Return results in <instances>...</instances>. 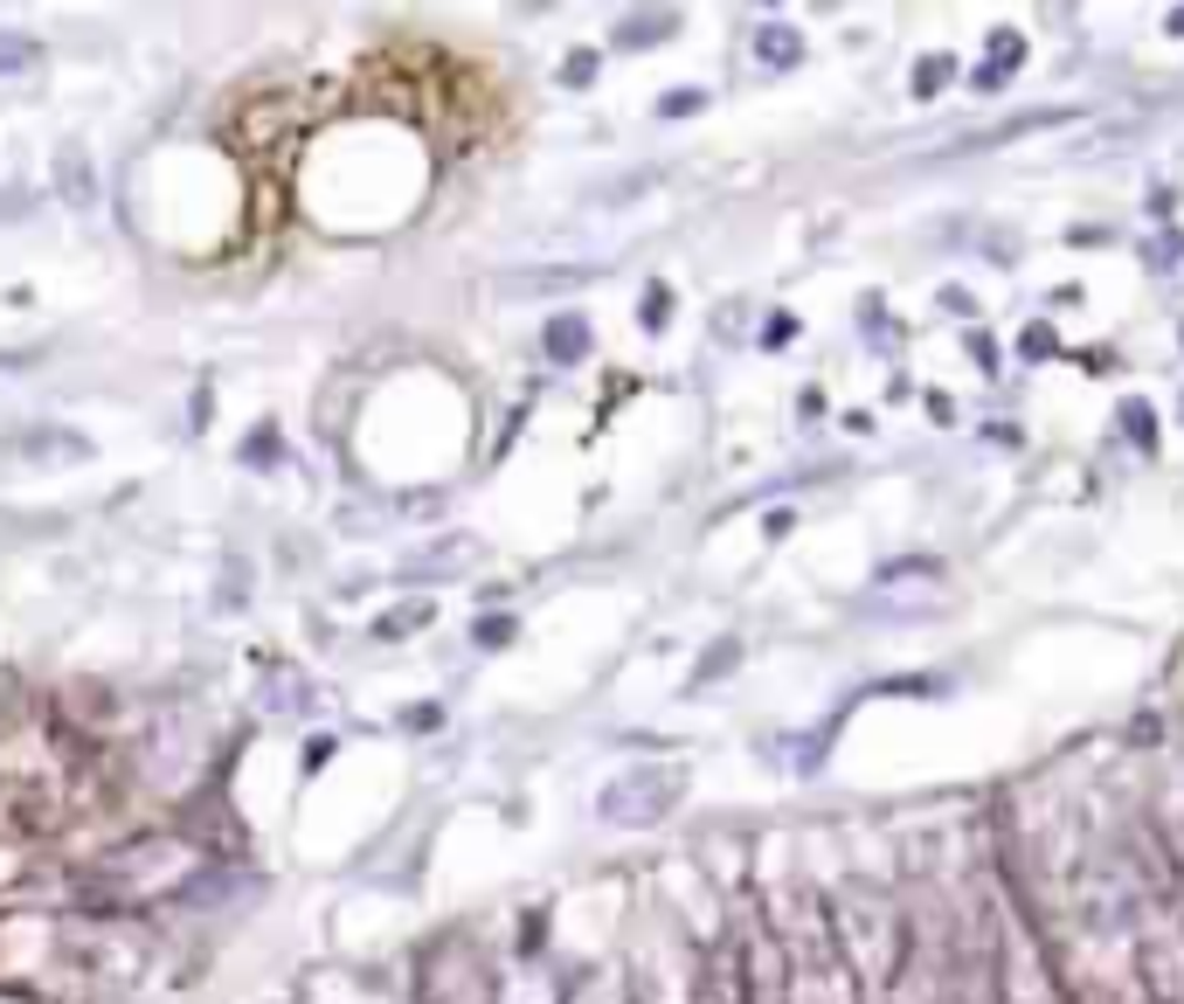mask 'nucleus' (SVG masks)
<instances>
[{"label": "nucleus", "mask_w": 1184, "mask_h": 1004, "mask_svg": "<svg viewBox=\"0 0 1184 1004\" xmlns=\"http://www.w3.org/2000/svg\"><path fill=\"white\" fill-rule=\"evenodd\" d=\"M942 76H949V56H929V63H921V84H915V91H921V97L942 91Z\"/></svg>", "instance_id": "obj_6"}, {"label": "nucleus", "mask_w": 1184, "mask_h": 1004, "mask_svg": "<svg viewBox=\"0 0 1184 1004\" xmlns=\"http://www.w3.org/2000/svg\"><path fill=\"white\" fill-rule=\"evenodd\" d=\"M21 63H35V42H0V70H21Z\"/></svg>", "instance_id": "obj_7"}, {"label": "nucleus", "mask_w": 1184, "mask_h": 1004, "mask_svg": "<svg viewBox=\"0 0 1184 1004\" xmlns=\"http://www.w3.org/2000/svg\"><path fill=\"white\" fill-rule=\"evenodd\" d=\"M1012 63H1018V35L1005 29V35H991V63L976 70V91H997V84H1005V70H1012Z\"/></svg>", "instance_id": "obj_4"}, {"label": "nucleus", "mask_w": 1184, "mask_h": 1004, "mask_svg": "<svg viewBox=\"0 0 1184 1004\" xmlns=\"http://www.w3.org/2000/svg\"><path fill=\"white\" fill-rule=\"evenodd\" d=\"M1122 416H1129V436H1137V444H1150V409L1137 402V409H1122Z\"/></svg>", "instance_id": "obj_8"}, {"label": "nucleus", "mask_w": 1184, "mask_h": 1004, "mask_svg": "<svg viewBox=\"0 0 1184 1004\" xmlns=\"http://www.w3.org/2000/svg\"><path fill=\"white\" fill-rule=\"evenodd\" d=\"M1171 29H1177V35H1184V8H1177V14H1171Z\"/></svg>", "instance_id": "obj_9"}, {"label": "nucleus", "mask_w": 1184, "mask_h": 1004, "mask_svg": "<svg viewBox=\"0 0 1184 1004\" xmlns=\"http://www.w3.org/2000/svg\"><path fill=\"white\" fill-rule=\"evenodd\" d=\"M658 35H673V14H637V21H624V49H637V42H658Z\"/></svg>", "instance_id": "obj_5"}, {"label": "nucleus", "mask_w": 1184, "mask_h": 1004, "mask_svg": "<svg viewBox=\"0 0 1184 1004\" xmlns=\"http://www.w3.org/2000/svg\"><path fill=\"white\" fill-rule=\"evenodd\" d=\"M755 56L783 70V63H796V56H804V42H796V29H783V21H769V29H755Z\"/></svg>", "instance_id": "obj_3"}, {"label": "nucleus", "mask_w": 1184, "mask_h": 1004, "mask_svg": "<svg viewBox=\"0 0 1184 1004\" xmlns=\"http://www.w3.org/2000/svg\"><path fill=\"white\" fill-rule=\"evenodd\" d=\"M548 353L561 360V368H569V360H582V353H589V326H582L575 313H561V319L548 326Z\"/></svg>", "instance_id": "obj_2"}, {"label": "nucleus", "mask_w": 1184, "mask_h": 1004, "mask_svg": "<svg viewBox=\"0 0 1184 1004\" xmlns=\"http://www.w3.org/2000/svg\"><path fill=\"white\" fill-rule=\"evenodd\" d=\"M589 271H527V277H499V298H512V292H575Z\"/></svg>", "instance_id": "obj_1"}]
</instances>
